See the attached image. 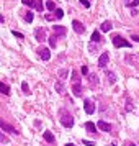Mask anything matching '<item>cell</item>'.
<instances>
[{
  "label": "cell",
  "mask_w": 139,
  "mask_h": 146,
  "mask_svg": "<svg viewBox=\"0 0 139 146\" xmlns=\"http://www.w3.org/2000/svg\"><path fill=\"white\" fill-rule=\"evenodd\" d=\"M61 123L66 126V128H72L74 126V117L69 115V113H64V115L61 117Z\"/></svg>",
  "instance_id": "cell-2"
},
{
  "label": "cell",
  "mask_w": 139,
  "mask_h": 146,
  "mask_svg": "<svg viewBox=\"0 0 139 146\" xmlns=\"http://www.w3.org/2000/svg\"><path fill=\"white\" fill-rule=\"evenodd\" d=\"M0 90H2V94H5V95H8V94H10V89H8V86H7V84H3V82L0 84Z\"/></svg>",
  "instance_id": "cell-20"
},
{
  "label": "cell",
  "mask_w": 139,
  "mask_h": 146,
  "mask_svg": "<svg viewBox=\"0 0 139 146\" xmlns=\"http://www.w3.org/2000/svg\"><path fill=\"white\" fill-rule=\"evenodd\" d=\"M31 7H33L34 10H40V12H43V2H41V0H33Z\"/></svg>",
  "instance_id": "cell-16"
},
{
  "label": "cell",
  "mask_w": 139,
  "mask_h": 146,
  "mask_svg": "<svg viewBox=\"0 0 139 146\" xmlns=\"http://www.w3.org/2000/svg\"><path fill=\"white\" fill-rule=\"evenodd\" d=\"M106 80H108V82H110V84H115V82H116V80H118V77H116V74L113 72V71H106Z\"/></svg>",
  "instance_id": "cell-11"
},
{
  "label": "cell",
  "mask_w": 139,
  "mask_h": 146,
  "mask_svg": "<svg viewBox=\"0 0 139 146\" xmlns=\"http://www.w3.org/2000/svg\"><path fill=\"white\" fill-rule=\"evenodd\" d=\"M43 138L46 139L47 143H54V135L49 130H46V131H43Z\"/></svg>",
  "instance_id": "cell-13"
},
{
  "label": "cell",
  "mask_w": 139,
  "mask_h": 146,
  "mask_svg": "<svg viewBox=\"0 0 139 146\" xmlns=\"http://www.w3.org/2000/svg\"><path fill=\"white\" fill-rule=\"evenodd\" d=\"M82 74H88V69H87V66L82 67Z\"/></svg>",
  "instance_id": "cell-35"
},
{
  "label": "cell",
  "mask_w": 139,
  "mask_h": 146,
  "mask_svg": "<svg viewBox=\"0 0 139 146\" xmlns=\"http://www.w3.org/2000/svg\"><path fill=\"white\" fill-rule=\"evenodd\" d=\"M2 130H5V131H8V133H13V135H16V133H18L12 125H8V123H3V121H2Z\"/></svg>",
  "instance_id": "cell-14"
},
{
  "label": "cell",
  "mask_w": 139,
  "mask_h": 146,
  "mask_svg": "<svg viewBox=\"0 0 139 146\" xmlns=\"http://www.w3.org/2000/svg\"><path fill=\"white\" fill-rule=\"evenodd\" d=\"M126 146H138V145H132V143H128Z\"/></svg>",
  "instance_id": "cell-36"
},
{
  "label": "cell",
  "mask_w": 139,
  "mask_h": 146,
  "mask_svg": "<svg viewBox=\"0 0 139 146\" xmlns=\"http://www.w3.org/2000/svg\"><path fill=\"white\" fill-rule=\"evenodd\" d=\"M88 80H90L92 86H97V84H98V77H97V74H88Z\"/></svg>",
  "instance_id": "cell-18"
},
{
  "label": "cell",
  "mask_w": 139,
  "mask_h": 146,
  "mask_svg": "<svg viewBox=\"0 0 139 146\" xmlns=\"http://www.w3.org/2000/svg\"><path fill=\"white\" fill-rule=\"evenodd\" d=\"M38 54H40V58L43 61H49L51 59V51H49L47 48H44V46H41L40 49H38Z\"/></svg>",
  "instance_id": "cell-4"
},
{
  "label": "cell",
  "mask_w": 139,
  "mask_h": 146,
  "mask_svg": "<svg viewBox=\"0 0 139 146\" xmlns=\"http://www.w3.org/2000/svg\"><path fill=\"white\" fill-rule=\"evenodd\" d=\"M79 2H80V5H84V7H87V8L90 7V2H88V0H79Z\"/></svg>",
  "instance_id": "cell-30"
},
{
  "label": "cell",
  "mask_w": 139,
  "mask_h": 146,
  "mask_svg": "<svg viewBox=\"0 0 139 146\" xmlns=\"http://www.w3.org/2000/svg\"><path fill=\"white\" fill-rule=\"evenodd\" d=\"M66 146H75V145H72V143H67V145Z\"/></svg>",
  "instance_id": "cell-37"
},
{
  "label": "cell",
  "mask_w": 139,
  "mask_h": 146,
  "mask_svg": "<svg viewBox=\"0 0 139 146\" xmlns=\"http://www.w3.org/2000/svg\"><path fill=\"white\" fill-rule=\"evenodd\" d=\"M126 112H132V104L129 102V100L126 102Z\"/></svg>",
  "instance_id": "cell-27"
},
{
  "label": "cell",
  "mask_w": 139,
  "mask_h": 146,
  "mask_svg": "<svg viewBox=\"0 0 139 146\" xmlns=\"http://www.w3.org/2000/svg\"><path fill=\"white\" fill-rule=\"evenodd\" d=\"M84 108H85V113L87 115H92L93 112H95V102L90 99H87L85 102H84Z\"/></svg>",
  "instance_id": "cell-3"
},
{
  "label": "cell",
  "mask_w": 139,
  "mask_h": 146,
  "mask_svg": "<svg viewBox=\"0 0 139 146\" xmlns=\"http://www.w3.org/2000/svg\"><path fill=\"white\" fill-rule=\"evenodd\" d=\"M12 33H13V36H16L18 40H23V38H25V36H23L21 33H18V31H12Z\"/></svg>",
  "instance_id": "cell-31"
},
{
  "label": "cell",
  "mask_w": 139,
  "mask_h": 146,
  "mask_svg": "<svg viewBox=\"0 0 139 146\" xmlns=\"http://www.w3.org/2000/svg\"><path fill=\"white\" fill-rule=\"evenodd\" d=\"M54 89H56V92L61 94V95H64V94H66V86L62 84V80H57V82L54 84Z\"/></svg>",
  "instance_id": "cell-9"
},
{
  "label": "cell",
  "mask_w": 139,
  "mask_h": 146,
  "mask_svg": "<svg viewBox=\"0 0 139 146\" xmlns=\"http://www.w3.org/2000/svg\"><path fill=\"white\" fill-rule=\"evenodd\" d=\"M82 143L87 145V146H93V145H95V141H90V139H82Z\"/></svg>",
  "instance_id": "cell-28"
},
{
  "label": "cell",
  "mask_w": 139,
  "mask_h": 146,
  "mask_svg": "<svg viewBox=\"0 0 139 146\" xmlns=\"http://www.w3.org/2000/svg\"><path fill=\"white\" fill-rule=\"evenodd\" d=\"M88 51H90V53H95V51H97V48H93V44H90V46H88Z\"/></svg>",
  "instance_id": "cell-33"
},
{
  "label": "cell",
  "mask_w": 139,
  "mask_h": 146,
  "mask_svg": "<svg viewBox=\"0 0 139 146\" xmlns=\"http://www.w3.org/2000/svg\"><path fill=\"white\" fill-rule=\"evenodd\" d=\"M46 8H47V10H54V8H56V5H54L53 0H47V2H46Z\"/></svg>",
  "instance_id": "cell-23"
},
{
  "label": "cell",
  "mask_w": 139,
  "mask_h": 146,
  "mask_svg": "<svg viewBox=\"0 0 139 146\" xmlns=\"http://www.w3.org/2000/svg\"><path fill=\"white\" fill-rule=\"evenodd\" d=\"M85 130L88 133H95V130H97V128H95V123H92V121H87V123H85Z\"/></svg>",
  "instance_id": "cell-17"
},
{
  "label": "cell",
  "mask_w": 139,
  "mask_h": 146,
  "mask_svg": "<svg viewBox=\"0 0 139 146\" xmlns=\"http://www.w3.org/2000/svg\"><path fill=\"white\" fill-rule=\"evenodd\" d=\"M72 28H74V31H75V33H79V35H82L84 31H85V27H84L79 20H74L72 21Z\"/></svg>",
  "instance_id": "cell-6"
},
{
  "label": "cell",
  "mask_w": 139,
  "mask_h": 146,
  "mask_svg": "<svg viewBox=\"0 0 139 146\" xmlns=\"http://www.w3.org/2000/svg\"><path fill=\"white\" fill-rule=\"evenodd\" d=\"M108 61H110V56H108V53H103V54L98 58V67H105L106 64H108Z\"/></svg>",
  "instance_id": "cell-7"
},
{
  "label": "cell",
  "mask_w": 139,
  "mask_h": 146,
  "mask_svg": "<svg viewBox=\"0 0 139 146\" xmlns=\"http://www.w3.org/2000/svg\"><path fill=\"white\" fill-rule=\"evenodd\" d=\"M57 74H59L61 79H67V77H69V69H61Z\"/></svg>",
  "instance_id": "cell-19"
},
{
  "label": "cell",
  "mask_w": 139,
  "mask_h": 146,
  "mask_svg": "<svg viewBox=\"0 0 139 146\" xmlns=\"http://www.w3.org/2000/svg\"><path fill=\"white\" fill-rule=\"evenodd\" d=\"M54 12H56V18H57V20H61V18L64 17V12H62V10H59V8H56Z\"/></svg>",
  "instance_id": "cell-25"
},
{
  "label": "cell",
  "mask_w": 139,
  "mask_h": 146,
  "mask_svg": "<svg viewBox=\"0 0 139 146\" xmlns=\"http://www.w3.org/2000/svg\"><path fill=\"white\" fill-rule=\"evenodd\" d=\"M34 36H36V41H40V43H43V41L46 40V30L44 28H36V31H34Z\"/></svg>",
  "instance_id": "cell-5"
},
{
  "label": "cell",
  "mask_w": 139,
  "mask_h": 146,
  "mask_svg": "<svg viewBox=\"0 0 139 146\" xmlns=\"http://www.w3.org/2000/svg\"><path fill=\"white\" fill-rule=\"evenodd\" d=\"M53 31L56 35H59V36H66V33H67V30L64 27H57V25H54L53 27Z\"/></svg>",
  "instance_id": "cell-12"
},
{
  "label": "cell",
  "mask_w": 139,
  "mask_h": 146,
  "mask_svg": "<svg viewBox=\"0 0 139 146\" xmlns=\"http://www.w3.org/2000/svg\"><path fill=\"white\" fill-rule=\"evenodd\" d=\"M33 18H34V17H33V13H31V12H28V13L25 15V20H26L28 23H30V21H33Z\"/></svg>",
  "instance_id": "cell-26"
},
{
  "label": "cell",
  "mask_w": 139,
  "mask_h": 146,
  "mask_svg": "<svg viewBox=\"0 0 139 146\" xmlns=\"http://www.w3.org/2000/svg\"><path fill=\"white\" fill-rule=\"evenodd\" d=\"M113 46H115V48H131V43H129V41H126L123 36L115 35V36H113Z\"/></svg>",
  "instance_id": "cell-1"
},
{
  "label": "cell",
  "mask_w": 139,
  "mask_h": 146,
  "mask_svg": "<svg viewBox=\"0 0 139 146\" xmlns=\"http://www.w3.org/2000/svg\"><path fill=\"white\" fill-rule=\"evenodd\" d=\"M111 28H113L111 21H103V23H101V31H105V33L111 31Z\"/></svg>",
  "instance_id": "cell-15"
},
{
  "label": "cell",
  "mask_w": 139,
  "mask_h": 146,
  "mask_svg": "<svg viewBox=\"0 0 139 146\" xmlns=\"http://www.w3.org/2000/svg\"><path fill=\"white\" fill-rule=\"evenodd\" d=\"M23 2V5H31L33 3V0H21Z\"/></svg>",
  "instance_id": "cell-32"
},
{
  "label": "cell",
  "mask_w": 139,
  "mask_h": 146,
  "mask_svg": "<svg viewBox=\"0 0 139 146\" xmlns=\"http://www.w3.org/2000/svg\"><path fill=\"white\" fill-rule=\"evenodd\" d=\"M125 3L128 5V7H136V5H139V0H125Z\"/></svg>",
  "instance_id": "cell-21"
},
{
  "label": "cell",
  "mask_w": 139,
  "mask_h": 146,
  "mask_svg": "<svg viewBox=\"0 0 139 146\" xmlns=\"http://www.w3.org/2000/svg\"><path fill=\"white\" fill-rule=\"evenodd\" d=\"M131 38H132V41H139V35H132Z\"/></svg>",
  "instance_id": "cell-34"
},
{
  "label": "cell",
  "mask_w": 139,
  "mask_h": 146,
  "mask_svg": "<svg viewBox=\"0 0 139 146\" xmlns=\"http://www.w3.org/2000/svg\"><path fill=\"white\" fill-rule=\"evenodd\" d=\"M82 84L80 82H74V86H72V92H74V95H77V97H80L82 95Z\"/></svg>",
  "instance_id": "cell-10"
},
{
  "label": "cell",
  "mask_w": 139,
  "mask_h": 146,
  "mask_svg": "<svg viewBox=\"0 0 139 146\" xmlns=\"http://www.w3.org/2000/svg\"><path fill=\"white\" fill-rule=\"evenodd\" d=\"M49 44H51V48H56V44H57L56 36H49Z\"/></svg>",
  "instance_id": "cell-24"
},
{
  "label": "cell",
  "mask_w": 139,
  "mask_h": 146,
  "mask_svg": "<svg viewBox=\"0 0 139 146\" xmlns=\"http://www.w3.org/2000/svg\"><path fill=\"white\" fill-rule=\"evenodd\" d=\"M21 89H23V92H25V94L30 92V89H28V84H26V82H23V84H21Z\"/></svg>",
  "instance_id": "cell-29"
},
{
  "label": "cell",
  "mask_w": 139,
  "mask_h": 146,
  "mask_svg": "<svg viewBox=\"0 0 139 146\" xmlns=\"http://www.w3.org/2000/svg\"><path fill=\"white\" fill-rule=\"evenodd\" d=\"M97 128H100L101 131H111V125L106 123V121H103V120H100L98 123H97Z\"/></svg>",
  "instance_id": "cell-8"
},
{
  "label": "cell",
  "mask_w": 139,
  "mask_h": 146,
  "mask_svg": "<svg viewBox=\"0 0 139 146\" xmlns=\"http://www.w3.org/2000/svg\"><path fill=\"white\" fill-rule=\"evenodd\" d=\"M90 40H92V43H98V41H100V33H98V31H93Z\"/></svg>",
  "instance_id": "cell-22"
}]
</instances>
